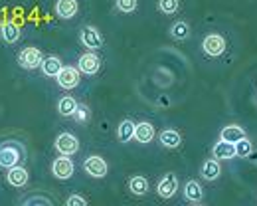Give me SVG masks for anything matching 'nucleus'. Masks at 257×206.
I'll use <instances>...</instances> for the list:
<instances>
[{"mask_svg":"<svg viewBox=\"0 0 257 206\" xmlns=\"http://www.w3.org/2000/svg\"><path fill=\"white\" fill-rule=\"evenodd\" d=\"M200 52L206 56V60H222L229 52V40L222 32L210 30L200 42Z\"/></svg>","mask_w":257,"mask_h":206,"instance_id":"obj_1","label":"nucleus"},{"mask_svg":"<svg viewBox=\"0 0 257 206\" xmlns=\"http://www.w3.org/2000/svg\"><path fill=\"white\" fill-rule=\"evenodd\" d=\"M178 184H180L178 174L176 172H166V174H162V178L157 184V192H159L162 200H170L178 192Z\"/></svg>","mask_w":257,"mask_h":206,"instance_id":"obj_2","label":"nucleus"},{"mask_svg":"<svg viewBox=\"0 0 257 206\" xmlns=\"http://www.w3.org/2000/svg\"><path fill=\"white\" fill-rule=\"evenodd\" d=\"M83 171H85V174H89L91 178H103L109 172V165H107V161L103 157L91 155V157H87L83 161Z\"/></svg>","mask_w":257,"mask_h":206,"instance_id":"obj_3","label":"nucleus"},{"mask_svg":"<svg viewBox=\"0 0 257 206\" xmlns=\"http://www.w3.org/2000/svg\"><path fill=\"white\" fill-rule=\"evenodd\" d=\"M81 71L79 68H73V66H64L62 71L56 75V79H58V85L65 89V91H69V89H73V87H77L79 85V79H81V75H79Z\"/></svg>","mask_w":257,"mask_h":206,"instance_id":"obj_4","label":"nucleus"},{"mask_svg":"<svg viewBox=\"0 0 257 206\" xmlns=\"http://www.w3.org/2000/svg\"><path fill=\"white\" fill-rule=\"evenodd\" d=\"M73 171H75V165L73 161L69 159V155H60L58 159H54L52 163V174L60 180H67L73 176Z\"/></svg>","mask_w":257,"mask_h":206,"instance_id":"obj_5","label":"nucleus"},{"mask_svg":"<svg viewBox=\"0 0 257 206\" xmlns=\"http://www.w3.org/2000/svg\"><path fill=\"white\" fill-rule=\"evenodd\" d=\"M182 196H184V200H186V202H190V204H200V202H204L206 192H204L202 182H200V180H196V178L186 180V184L182 186Z\"/></svg>","mask_w":257,"mask_h":206,"instance_id":"obj_6","label":"nucleus"},{"mask_svg":"<svg viewBox=\"0 0 257 206\" xmlns=\"http://www.w3.org/2000/svg\"><path fill=\"white\" fill-rule=\"evenodd\" d=\"M77 68H79V71L83 75H95L97 71L101 69V58L97 56L93 50H89V52H85V54L79 56Z\"/></svg>","mask_w":257,"mask_h":206,"instance_id":"obj_7","label":"nucleus"},{"mask_svg":"<svg viewBox=\"0 0 257 206\" xmlns=\"http://www.w3.org/2000/svg\"><path fill=\"white\" fill-rule=\"evenodd\" d=\"M79 42L83 44V48L93 50V52L103 48V36L95 26H83L81 32H79Z\"/></svg>","mask_w":257,"mask_h":206,"instance_id":"obj_8","label":"nucleus"},{"mask_svg":"<svg viewBox=\"0 0 257 206\" xmlns=\"http://www.w3.org/2000/svg\"><path fill=\"white\" fill-rule=\"evenodd\" d=\"M42 52L38 50V48H34V46H28V48H24L22 52H20V56H18V64H20V68L24 69H36L42 66Z\"/></svg>","mask_w":257,"mask_h":206,"instance_id":"obj_9","label":"nucleus"},{"mask_svg":"<svg viewBox=\"0 0 257 206\" xmlns=\"http://www.w3.org/2000/svg\"><path fill=\"white\" fill-rule=\"evenodd\" d=\"M56 149L60 155H75L79 151V139L73 133H62L56 137Z\"/></svg>","mask_w":257,"mask_h":206,"instance_id":"obj_10","label":"nucleus"},{"mask_svg":"<svg viewBox=\"0 0 257 206\" xmlns=\"http://www.w3.org/2000/svg\"><path fill=\"white\" fill-rule=\"evenodd\" d=\"M200 176L208 182H216L220 176H222V161H218L216 157L212 159H206L200 167Z\"/></svg>","mask_w":257,"mask_h":206,"instance_id":"obj_11","label":"nucleus"},{"mask_svg":"<svg viewBox=\"0 0 257 206\" xmlns=\"http://www.w3.org/2000/svg\"><path fill=\"white\" fill-rule=\"evenodd\" d=\"M212 157H216L218 161H231L235 159V143H229V141H216L214 147H212Z\"/></svg>","mask_w":257,"mask_h":206,"instance_id":"obj_12","label":"nucleus"},{"mask_svg":"<svg viewBox=\"0 0 257 206\" xmlns=\"http://www.w3.org/2000/svg\"><path fill=\"white\" fill-rule=\"evenodd\" d=\"M56 14L62 18V20H71L77 16L79 12V4L77 0H56Z\"/></svg>","mask_w":257,"mask_h":206,"instance_id":"obj_13","label":"nucleus"},{"mask_svg":"<svg viewBox=\"0 0 257 206\" xmlns=\"http://www.w3.org/2000/svg\"><path fill=\"white\" fill-rule=\"evenodd\" d=\"M18 161H20V151L16 147H12V145L0 147V167L10 169V167L18 165Z\"/></svg>","mask_w":257,"mask_h":206,"instance_id":"obj_14","label":"nucleus"},{"mask_svg":"<svg viewBox=\"0 0 257 206\" xmlns=\"http://www.w3.org/2000/svg\"><path fill=\"white\" fill-rule=\"evenodd\" d=\"M170 38L176 40V42H184L192 36V26L186 22V20H176L172 26H170Z\"/></svg>","mask_w":257,"mask_h":206,"instance_id":"obj_15","label":"nucleus"},{"mask_svg":"<svg viewBox=\"0 0 257 206\" xmlns=\"http://www.w3.org/2000/svg\"><path fill=\"white\" fill-rule=\"evenodd\" d=\"M155 135H157V131H155L153 123H149V121L137 123V127H135V141L147 145V143H151L155 139Z\"/></svg>","mask_w":257,"mask_h":206,"instance_id":"obj_16","label":"nucleus"},{"mask_svg":"<svg viewBox=\"0 0 257 206\" xmlns=\"http://www.w3.org/2000/svg\"><path fill=\"white\" fill-rule=\"evenodd\" d=\"M243 137H247L245 129L241 125H235V123L225 125V127H222V131H220V139L229 141V143H237V141H241Z\"/></svg>","mask_w":257,"mask_h":206,"instance_id":"obj_17","label":"nucleus"},{"mask_svg":"<svg viewBox=\"0 0 257 206\" xmlns=\"http://www.w3.org/2000/svg\"><path fill=\"white\" fill-rule=\"evenodd\" d=\"M159 141H161V147L164 149H178L182 145V137L176 129H164L159 135Z\"/></svg>","mask_w":257,"mask_h":206,"instance_id":"obj_18","label":"nucleus"},{"mask_svg":"<svg viewBox=\"0 0 257 206\" xmlns=\"http://www.w3.org/2000/svg\"><path fill=\"white\" fill-rule=\"evenodd\" d=\"M6 178H8V182H10L12 186L20 188V186H24V184L28 182V171H26V169H22V167H18V165H14V167H10V169H8Z\"/></svg>","mask_w":257,"mask_h":206,"instance_id":"obj_19","label":"nucleus"},{"mask_svg":"<svg viewBox=\"0 0 257 206\" xmlns=\"http://www.w3.org/2000/svg\"><path fill=\"white\" fill-rule=\"evenodd\" d=\"M42 71L48 75V77H56L60 71H62V68H64V64H62V60L58 58V56H48V58H44L42 60Z\"/></svg>","mask_w":257,"mask_h":206,"instance_id":"obj_20","label":"nucleus"},{"mask_svg":"<svg viewBox=\"0 0 257 206\" xmlns=\"http://www.w3.org/2000/svg\"><path fill=\"white\" fill-rule=\"evenodd\" d=\"M135 127H137V123H133V119H123L117 127L119 143H128L131 139H135Z\"/></svg>","mask_w":257,"mask_h":206,"instance_id":"obj_21","label":"nucleus"},{"mask_svg":"<svg viewBox=\"0 0 257 206\" xmlns=\"http://www.w3.org/2000/svg\"><path fill=\"white\" fill-rule=\"evenodd\" d=\"M128 190H131V194H135V196H145V194L149 192V180H147L145 176L137 174V176H133V178L128 180Z\"/></svg>","mask_w":257,"mask_h":206,"instance_id":"obj_22","label":"nucleus"},{"mask_svg":"<svg viewBox=\"0 0 257 206\" xmlns=\"http://www.w3.org/2000/svg\"><path fill=\"white\" fill-rule=\"evenodd\" d=\"M77 105H79V103L75 101V97H71V95H64V97L58 101V113H60V115H64V117H73V113H75Z\"/></svg>","mask_w":257,"mask_h":206,"instance_id":"obj_23","label":"nucleus"},{"mask_svg":"<svg viewBox=\"0 0 257 206\" xmlns=\"http://www.w3.org/2000/svg\"><path fill=\"white\" fill-rule=\"evenodd\" d=\"M0 34H2V40H4L6 44H14V42H18V38H20V28H18L14 22H4L2 28H0Z\"/></svg>","mask_w":257,"mask_h":206,"instance_id":"obj_24","label":"nucleus"},{"mask_svg":"<svg viewBox=\"0 0 257 206\" xmlns=\"http://www.w3.org/2000/svg\"><path fill=\"white\" fill-rule=\"evenodd\" d=\"M157 8L164 16H174L180 10V0H157Z\"/></svg>","mask_w":257,"mask_h":206,"instance_id":"obj_25","label":"nucleus"},{"mask_svg":"<svg viewBox=\"0 0 257 206\" xmlns=\"http://www.w3.org/2000/svg\"><path fill=\"white\" fill-rule=\"evenodd\" d=\"M251 153H253V141L249 137H243L241 141L235 143V155L239 159H247Z\"/></svg>","mask_w":257,"mask_h":206,"instance_id":"obj_26","label":"nucleus"},{"mask_svg":"<svg viewBox=\"0 0 257 206\" xmlns=\"http://www.w3.org/2000/svg\"><path fill=\"white\" fill-rule=\"evenodd\" d=\"M115 6H117V10H119V12H123V14H131V12H135V10H137L139 0H115Z\"/></svg>","mask_w":257,"mask_h":206,"instance_id":"obj_27","label":"nucleus"},{"mask_svg":"<svg viewBox=\"0 0 257 206\" xmlns=\"http://www.w3.org/2000/svg\"><path fill=\"white\" fill-rule=\"evenodd\" d=\"M73 119H75L77 123H85V121L89 119V107L83 105V103H79L77 109H75V113H73Z\"/></svg>","mask_w":257,"mask_h":206,"instance_id":"obj_28","label":"nucleus"},{"mask_svg":"<svg viewBox=\"0 0 257 206\" xmlns=\"http://www.w3.org/2000/svg\"><path fill=\"white\" fill-rule=\"evenodd\" d=\"M65 204L67 206H85L87 204V200H85L81 194H71V196L65 198Z\"/></svg>","mask_w":257,"mask_h":206,"instance_id":"obj_29","label":"nucleus"},{"mask_svg":"<svg viewBox=\"0 0 257 206\" xmlns=\"http://www.w3.org/2000/svg\"><path fill=\"white\" fill-rule=\"evenodd\" d=\"M24 204H28V206H32V204L50 206V204H52V200H50V198H46V196H32V198H28V200H24Z\"/></svg>","mask_w":257,"mask_h":206,"instance_id":"obj_30","label":"nucleus"}]
</instances>
